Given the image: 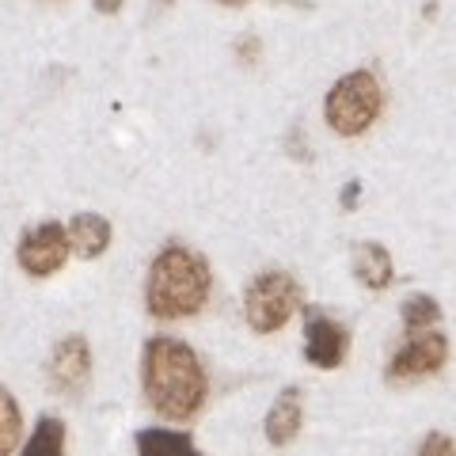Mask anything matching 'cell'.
Instances as JSON below:
<instances>
[{
  "instance_id": "1",
  "label": "cell",
  "mask_w": 456,
  "mask_h": 456,
  "mask_svg": "<svg viewBox=\"0 0 456 456\" xmlns=\"http://www.w3.org/2000/svg\"><path fill=\"white\" fill-rule=\"evenodd\" d=\"M141 380H145L149 403L171 422H187L206 403V369L198 354L179 338L156 335L141 358Z\"/></svg>"
},
{
  "instance_id": "2",
  "label": "cell",
  "mask_w": 456,
  "mask_h": 456,
  "mask_svg": "<svg viewBox=\"0 0 456 456\" xmlns=\"http://www.w3.org/2000/svg\"><path fill=\"white\" fill-rule=\"evenodd\" d=\"M209 297V266L191 248L171 244L152 259L145 305L156 320H187Z\"/></svg>"
},
{
  "instance_id": "3",
  "label": "cell",
  "mask_w": 456,
  "mask_h": 456,
  "mask_svg": "<svg viewBox=\"0 0 456 456\" xmlns=\"http://www.w3.org/2000/svg\"><path fill=\"white\" fill-rule=\"evenodd\" d=\"M380 107H384V92H380V80L369 69H358V73H346L342 80H335V88L323 99L327 126L338 137L365 134L377 122Z\"/></svg>"
},
{
  "instance_id": "4",
  "label": "cell",
  "mask_w": 456,
  "mask_h": 456,
  "mask_svg": "<svg viewBox=\"0 0 456 456\" xmlns=\"http://www.w3.org/2000/svg\"><path fill=\"white\" fill-rule=\"evenodd\" d=\"M297 308H301V285H297L293 274H285V270H266L244 293V316L251 323V331H259V335L281 331L293 320Z\"/></svg>"
},
{
  "instance_id": "5",
  "label": "cell",
  "mask_w": 456,
  "mask_h": 456,
  "mask_svg": "<svg viewBox=\"0 0 456 456\" xmlns=\"http://www.w3.org/2000/svg\"><path fill=\"white\" fill-rule=\"evenodd\" d=\"M449 362V335L441 327H426V331H407V342L395 350V358L384 369L392 384H415L434 377L441 365Z\"/></svg>"
},
{
  "instance_id": "6",
  "label": "cell",
  "mask_w": 456,
  "mask_h": 456,
  "mask_svg": "<svg viewBox=\"0 0 456 456\" xmlns=\"http://www.w3.org/2000/svg\"><path fill=\"white\" fill-rule=\"evenodd\" d=\"M69 251H73V244H69L65 224L46 221V224L31 228V232H23L16 259L31 278H50V274H57V270L65 266Z\"/></svg>"
},
{
  "instance_id": "7",
  "label": "cell",
  "mask_w": 456,
  "mask_h": 456,
  "mask_svg": "<svg viewBox=\"0 0 456 456\" xmlns=\"http://www.w3.org/2000/svg\"><path fill=\"white\" fill-rule=\"evenodd\" d=\"M350 354V331L331 316H312L305 323V358L316 369H338Z\"/></svg>"
},
{
  "instance_id": "8",
  "label": "cell",
  "mask_w": 456,
  "mask_h": 456,
  "mask_svg": "<svg viewBox=\"0 0 456 456\" xmlns=\"http://www.w3.org/2000/svg\"><path fill=\"white\" fill-rule=\"evenodd\" d=\"M88 377H92L88 338H84V335H65L53 346V358H50V384H53V392L73 395V392H80L84 384H88Z\"/></svg>"
},
{
  "instance_id": "9",
  "label": "cell",
  "mask_w": 456,
  "mask_h": 456,
  "mask_svg": "<svg viewBox=\"0 0 456 456\" xmlns=\"http://www.w3.org/2000/svg\"><path fill=\"white\" fill-rule=\"evenodd\" d=\"M301 422H305V403H301V388H281L278 399L270 403L266 411V441L270 445H289V441H297V434H301Z\"/></svg>"
},
{
  "instance_id": "10",
  "label": "cell",
  "mask_w": 456,
  "mask_h": 456,
  "mask_svg": "<svg viewBox=\"0 0 456 456\" xmlns=\"http://www.w3.org/2000/svg\"><path fill=\"white\" fill-rule=\"evenodd\" d=\"M354 278H358L365 289H388L392 278H395V266H392V255L384 251L380 244H373V240H365V244L354 248Z\"/></svg>"
},
{
  "instance_id": "11",
  "label": "cell",
  "mask_w": 456,
  "mask_h": 456,
  "mask_svg": "<svg viewBox=\"0 0 456 456\" xmlns=\"http://www.w3.org/2000/svg\"><path fill=\"white\" fill-rule=\"evenodd\" d=\"M69 244H73L80 259H99L110 244L107 217H99V213H77V217L69 221Z\"/></svg>"
},
{
  "instance_id": "12",
  "label": "cell",
  "mask_w": 456,
  "mask_h": 456,
  "mask_svg": "<svg viewBox=\"0 0 456 456\" xmlns=\"http://www.w3.org/2000/svg\"><path fill=\"white\" fill-rule=\"evenodd\" d=\"M403 331H426V327H437L441 323V305L434 301L430 293H415L403 301Z\"/></svg>"
},
{
  "instance_id": "13",
  "label": "cell",
  "mask_w": 456,
  "mask_h": 456,
  "mask_svg": "<svg viewBox=\"0 0 456 456\" xmlns=\"http://www.w3.org/2000/svg\"><path fill=\"white\" fill-rule=\"evenodd\" d=\"M20 430H23L20 403H16V395L0 384V456H8L12 449L20 445Z\"/></svg>"
},
{
  "instance_id": "14",
  "label": "cell",
  "mask_w": 456,
  "mask_h": 456,
  "mask_svg": "<svg viewBox=\"0 0 456 456\" xmlns=\"http://www.w3.org/2000/svg\"><path fill=\"white\" fill-rule=\"evenodd\" d=\"M137 449L145 456H164V452H191L194 437L191 434H171V430H141Z\"/></svg>"
},
{
  "instance_id": "15",
  "label": "cell",
  "mask_w": 456,
  "mask_h": 456,
  "mask_svg": "<svg viewBox=\"0 0 456 456\" xmlns=\"http://www.w3.org/2000/svg\"><path fill=\"white\" fill-rule=\"evenodd\" d=\"M65 449V426L57 419H42L35 426V437L27 441V456H57Z\"/></svg>"
},
{
  "instance_id": "16",
  "label": "cell",
  "mask_w": 456,
  "mask_h": 456,
  "mask_svg": "<svg viewBox=\"0 0 456 456\" xmlns=\"http://www.w3.org/2000/svg\"><path fill=\"white\" fill-rule=\"evenodd\" d=\"M452 449H456V445H452L445 434H430V437H426L422 445H419V452H452Z\"/></svg>"
},
{
  "instance_id": "17",
  "label": "cell",
  "mask_w": 456,
  "mask_h": 456,
  "mask_svg": "<svg viewBox=\"0 0 456 456\" xmlns=\"http://www.w3.org/2000/svg\"><path fill=\"white\" fill-rule=\"evenodd\" d=\"M358 198H362V183H358V179H350V183H346V191H342V198H338L342 209H354V206H358Z\"/></svg>"
},
{
  "instance_id": "18",
  "label": "cell",
  "mask_w": 456,
  "mask_h": 456,
  "mask_svg": "<svg viewBox=\"0 0 456 456\" xmlns=\"http://www.w3.org/2000/svg\"><path fill=\"white\" fill-rule=\"evenodd\" d=\"M118 8H122V0H95V12H103V16H114Z\"/></svg>"
},
{
  "instance_id": "19",
  "label": "cell",
  "mask_w": 456,
  "mask_h": 456,
  "mask_svg": "<svg viewBox=\"0 0 456 456\" xmlns=\"http://www.w3.org/2000/svg\"><path fill=\"white\" fill-rule=\"evenodd\" d=\"M221 4H244V0H221Z\"/></svg>"
}]
</instances>
